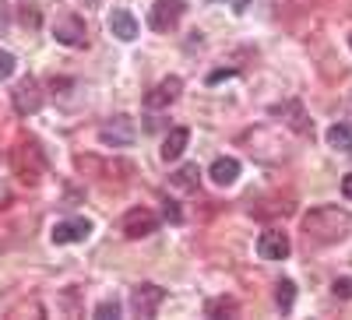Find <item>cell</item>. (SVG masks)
<instances>
[{"label": "cell", "instance_id": "obj_1", "mask_svg": "<svg viewBox=\"0 0 352 320\" xmlns=\"http://www.w3.org/2000/svg\"><path fill=\"white\" fill-rule=\"evenodd\" d=\"M349 225H352V215L345 208L320 205V208H314L303 218V236H307L310 247H331V243H338L349 232Z\"/></svg>", "mask_w": 352, "mask_h": 320}, {"label": "cell", "instance_id": "obj_2", "mask_svg": "<svg viewBox=\"0 0 352 320\" xmlns=\"http://www.w3.org/2000/svg\"><path fill=\"white\" fill-rule=\"evenodd\" d=\"M134 137H138V130H134V120H131L127 113L109 116V120L99 127V141L102 144H113V148H127Z\"/></svg>", "mask_w": 352, "mask_h": 320}, {"label": "cell", "instance_id": "obj_3", "mask_svg": "<svg viewBox=\"0 0 352 320\" xmlns=\"http://www.w3.org/2000/svg\"><path fill=\"white\" fill-rule=\"evenodd\" d=\"M187 4L184 0H155L152 11H148V25L155 28V32H173L176 25H180Z\"/></svg>", "mask_w": 352, "mask_h": 320}, {"label": "cell", "instance_id": "obj_4", "mask_svg": "<svg viewBox=\"0 0 352 320\" xmlns=\"http://www.w3.org/2000/svg\"><path fill=\"white\" fill-rule=\"evenodd\" d=\"M11 102H14V113H21V116L39 113V106H43L39 81H36V78H21V81L14 84V92H11Z\"/></svg>", "mask_w": 352, "mask_h": 320}, {"label": "cell", "instance_id": "obj_5", "mask_svg": "<svg viewBox=\"0 0 352 320\" xmlns=\"http://www.w3.org/2000/svg\"><path fill=\"white\" fill-rule=\"evenodd\" d=\"M166 299V288L152 285V282H144V285H134V293H131V310L138 317H155V310L162 306Z\"/></svg>", "mask_w": 352, "mask_h": 320}, {"label": "cell", "instance_id": "obj_6", "mask_svg": "<svg viewBox=\"0 0 352 320\" xmlns=\"http://www.w3.org/2000/svg\"><path fill=\"white\" fill-rule=\"evenodd\" d=\"M155 229H159V218L148 208H131L124 215V236L127 240H144V236H152Z\"/></svg>", "mask_w": 352, "mask_h": 320}, {"label": "cell", "instance_id": "obj_7", "mask_svg": "<svg viewBox=\"0 0 352 320\" xmlns=\"http://www.w3.org/2000/svg\"><path fill=\"white\" fill-rule=\"evenodd\" d=\"M53 39L60 43V46H71V49H81V46H88L85 21H81V18H74V14L60 18V21L53 25Z\"/></svg>", "mask_w": 352, "mask_h": 320}, {"label": "cell", "instance_id": "obj_8", "mask_svg": "<svg viewBox=\"0 0 352 320\" xmlns=\"http://www.w3.org/2000/svg\"><path fill=\"white\" fill-rule=\"evenodd\" d=\"M289 250H292V243H289V236L282 229H268V232H261V240H257V253L264 257V260H285L289 257Z\"/></svg>", "mask_w": 352, "mask_h": 320}, {"label": "cell", "instance_id": "obj_9", "mask_svg": "<svg viewBox=\"0 0 352 320\" xmlns=\"http://www.w3.org/2000/svg\"><path fill=\"white\" fill-rule=\"evenodd\" d=\"M88 232H92V222L88 218H64V222H56L53 225V243H81V240H88Z\"/></svg>", "mask_w": 352, "mask_h": 320}, {"label": "cell", "instance_id": "obj_10", "mask_svg": "<svg viewBox=\"0 0 352 320\" xmlns=\"http://www.w3.org/2000/svg\"><path fill=\"white\" fill-rule=\"evenodd\" d=\"M180 89H184L180 78H162L155 89L144 95V106H148V109H162V106H169L176 95H180Z\"/></svg>", "mask_w": 352, "mask_h": 320}, {"label": "cell", "instance_id": "obj_11", "mask_svg": "<svg viewBox=\"0 0 352 320\" xmlns=\"http://www.w3.org/2000/svg\"><path fill=\"white\" fill-rule=\"evenodd\" d=\"M109 32L120 39V43L138 39V18H134L131 11H124V8H116V11L109 14Z\"/></svg>", "mask_w": 352, "mask_h": 320}, {"label": "cell", "instance_id": "obj_12", "mask_svg": "<svg viewBox=\"0 0 352 320\" xmlns=\"http://www.w3.org/2000/svg\"><path fill=\"white\" fill-rule=\"evenodd\" d=\"M187 141H190V130H187V127H173V130L166 134V141H162V152H159V155H162L166 162H176V159L184 155Z\"/></svg>", "mask_w": 352, "mask_h": 320}, {"label": "cell", "instance_id": "obj_13", "mask_svg": "<svg viewBox=\"0 0 352 320\" xmlns=\"http://www.w3.org/2000/svg\"><path fill=\"white\" fill-rule=\"evenodd\" d=\"M208 176L219 183V187H229V183H236V176H240V162L236 159H215L212 162V169H208Z\"/></svg>", "mask_w": 352, "mask_h": 320}, {"label": "cell", "instance_id": "obj_14", "mask_svg": "<svg viewBox=\"0 0 352 320\" xmlns=\"http://www.w3.org/2000/svg\"><path fill=\"white\" fill-rule=\"evenodd\" d=\"M328 144H331V148L335 152H352V127L349 124H331L328 127Z\"/></svg>", "mask_w": 352, "mask_h": 320}, {"label": "cell", "instance_id": "obj_15", "mask_svg": "<svg viewBox=\"0 0 352 320\" xmlns=\"http://www.w3.org/2000/svg\"><path fill=\"white\" fill-rule=\"evenodd\" d=\"M197 180H201V172H197V165H180L173 172V187L176 190H197Z\"/></svg>", "mask_w": 352, "mask_h": 320}, {"label": "cell", "instance_id": "obj_16", "mask_svg": "<svg viewBox=\"0 0 352 320\" xmlns=\"http://www.w3.org/2000/svg\"><path fill=\"white\" fill-rule=\"evenodd\" d=\"M275 303H278V310H282V313H289V310H292V303H296V285H292L289 278H282V282L275 285Z\"/></svg>", "mask_w": 352, "mask_h": 320}, {"label": "cell", "instance_id": "obj_17", "mask_svg": "<svg viewBox=\"0 0 352 320\" xmlns=\"http://www.w3.org/2000/svg\"><path fill=\"white\" fill-rule=\"evenodd\" d=\"M275 113H292V120H289V124L296 127L300 134H307V130H310V124H307V116H303V109H300L296 102H289V106H278Z\"/></svg>", "mask_w": 352, "mask_h": 320}, {"label": "cell", "instance_id": "obj_18", "mask_svg": "<svg viewBox=\"0 0 352 320\" xmlns=\"http://www.w3.org/2000/svg\"><path fill=\"white\" fill-rule=\"evenodd\" d=\"M204 313H208V317H232V313H236V299H212L208 306H204Z\"/></svg>", "mask_w": 352, "mask_h": 320}, {"label": "cell", "instance_id": "obj_19", "mask_svg": "<svg viewBox=\"0 0 352 320\" xmlns=\"http://www.w3.org/2000/svg\"><path fill=\"white\" fill-rule=\"evenodd\" d=\"M113 317H120V303L116 299H106L96 306V320H113Z\"/></svg>", "mask_w": 352, "mask_h": 320}, {"label": "cell", "instance_id": "obj_20", "mask_svg": "<svg viewBox=\"0 0 352 320\" xmlns=\"http://www.w3.org/2000/svg\"><path fill=\"white\" fill-rule=\"evenodd\" d=\"M14 53H8V49H0V81H8L11 74H14Z\"/></svg>", "mask_w": 352, "mask_h": 320}, {"label": "cell", "instance_id": "obj_21", "mask_svg": "<svg viewBox=\"0 0 352 320\" xmlns=\"http://www.w3.org/2000/svg\"><path fill=\"white\" fill-rule=\"evenodd\" d=\"M331 293H335L338 299H352V278H335V282H331Z\"/></svg>", "mask_w": 352, "mask_h": 320}, {"label": "cell", "instance_id": "obj_22", "mask_svg": "<svg viewBox=\"0 0 352 320\" xmlns=\"http://www.w3.org/2000/svg\"><path fill=\"white\" fill-rule=\"evenodd\" d=\"M162 215H166V222H184V212L180 208H176V201H166V205H162Z\"/></svg>", "mask_w": 352, "mask_h": 320}, {"label": "cell", "instance_id": "obj_23", "mask_svg": "<svg viewBox=\"0 0 352 320\" xmlns=\"http://www.w3.org/2000/svg\"><path fill=\"white\" fill-rule=\"evenodd\" d=\"M342 194H345V197L352 201V172H349V176H345V180H342Z\"/></svg>", "mask_w": 352, "mask_h": 320}, {"label": "cell", "instance_id": "obj_24", "mask_svg": "<svg viewBox=\"0 0 352 320\" xmlns=\"http://www.w3.org/2000/svg\"><path fill=\"white\" fill-rule=\"evenodd\" d=\"M0 201H8V190L4 187H0ZM0 208H4V205H0Z\"/></svg>", "mask_w": 352, "mask_h": 320}, {"label": "cell", "instance_id": "obj_25", "mask_svg": "<svg viewBox=\"0 0 352 320\" xmlns=\"http://www.w3.org/2000/svg\"><path fill=\"white\" fill-rule=\"evenodd\" d=\"M212 4H222V0H212Z\"/></svg>", "mask_w": 352, "mask_h": 320}, {"label": "cell", "instance_id": "obj_26", "mask_svg": "<svg viewBox=\"0 0 352 320\" xmlns=\"http://www.w3.org/2000/svg\"><path fill=\"white\" fill-rule=\"evenodd\" d=\"M349 46H352V36H349Z\"/></svg>", "mask_w": 352, "mask_h": 320}]
</instances>
